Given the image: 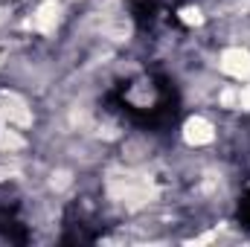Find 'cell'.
<instances>
[{
	"mask_svg": "<svg viewBox=\"0 0 250 247\" xmlns=\"http://www.w3.org/2000/svg\"><path fill=\"white\" fill-rule=\"evenodd\" d=\"M111 195L117 198V201H123L128 204L131 209H137V206H143V204H148L151 198H154V189L148 181H140V178H131V175H125V178H114L111 184Z\"/></svg>",
	"mask_w": 250,
	"mask_h": 247,
	"instance_id": "cell-1",
	"label": "cell"
},
{
	"mask_svg": "<svg viewBox=\"0 0 250 247\" xmlns=\"http://www.w3.org/2000/svg\"><path fill=\"white\" fill-rule=\"evenodd\" d=\"M212 137H215L212 123H207L204 117H192L184 125V140L189 145H207V143H212Z\"/></svg>",
	"mask_w": 250,
	"mask_h": 247,
	"instance_id": "cell-5",
	"label": "cell"
},
{
	"mask_svg": "<svg viewBox=\"0 0 250 247\" xmlns=\"http://www.w3.org/2000/svg\"><path fill=\"white\" fill-rule=\"evenodd\" d=\"M26 145V140L12 131V125H0V154H12V151H21Z\"/></svg>",
	"mask_w": 250,
	"mask_h": 247,
	"instance_id": "cell-6",
	"label": "cell"
},
{
	"mask_svg": "<svg viewBox=\"0 0 250 247\" xmlns=\"http://www.w3.org/2000/svg\"><path fill=\"white\" fill-rule=\"evenodd\" d=\"M0 123L12 125V128H29L32 125V114L18 93H6V90L0 93Z\"/></svg>",
	"mask_w": 250,
	"mask_h": 247,
	"instance_id": "cell-2",
	"label": "cell"
},
{
	"mask_svg": "<svg viewBox=\"0 0 250 247\" xmlns=\"http://www.w3.org/2000/svg\"><path fill=\"white\" fill-rule=\"evenodd\" d=\"M218 67L233 79H250V53L242 50V47H230V50L221 53Z\"/></svg>",
	"mask_w": 250,
	"mask_h": 247,
	"instance_id": "cell-4",
	"label": "cell"
},
{
	"mask_svg": "<svg viewBox=\"0 0 250 247\" xmlns=\"http://www.w3.org/2000/svg\"><path fill=\"white\" fill-rule=\"evenodd\" d=\"M242 111H250V84H245L242 90H239V102H236Z\"/></svg>",
	"mask_w": 250,
	"mask_h": 247,
	"instance_id": "cell-7",
	"label": "cell"
},
{
	"mask_svg": "<svg viewBox=\"0 0 250 247\" xmlns=\"http://www.w3.org/2000/svg\"><path fill=\"white\" fill-rule=\"evenodd\" d=\"M181 18H184L187 23H201V21H204L198 9H184V12H181Z\"/></svg>",
	"mask_w": 250,
	"mask_h": 247,
	"instance_id": "cell-8",
	"label": "cell"
},
{
	"mask_svg": "<svg viewBox=\"0 0 250 247\" xmlns=\"http://www.w3.org/2000/svg\"><path fill=\"white\" fill-rule=\"evenodd\" d=\"M59 21H62V6H59V0H44V3L35 9V15H32V21H29V26H32L35 32L50 35V32H56Z\"/></svg>",
	"mask_w": 250,
	"mask_h": 247,
	"instance_id": "cell-3",
	"label": "cell"
}]
</instances>
